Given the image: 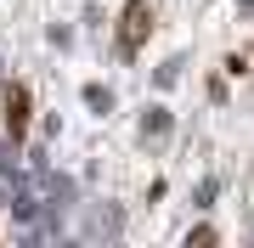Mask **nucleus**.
<instances>
[{
    "label": "nucleus",
    "instance_id": "1",
    "mask_svg": "<svg viewBox=\"0 0 254 248\" xmlns=\"http://www.w3.org/2000/svg\"><path fill=\"white\" fill-rule=\"evenodd\" d=\"M147 34H153V6H147V0H130L125 17H119V56L130 62V56L147 46Z\"/></svg>",
    "mask_w": 254,
    "mask_h": 248
},
{
    "label": "nucleus",
    "instance_id": "5",
    "mask_svg": "<svg viewBox=\"0 0 254 248\" xmlns=\"http://www.w3.org/2000/svg\"><path fill=\"white\" fill-rule=\"evenodd\" d=\"M85 101H91L96 113H108V107H113V91H102V85H85Z\"/></svg>",
    "mask_w": 254,
    "mask_h": 248
},
{
    "label": "nucleus",
    "instance_id": "3",
    "mask_svg": "<svg viewBox=\"0 0 254 248\" xmlns=\"http://www.w3.org/2000/svg\"><path fill=\"white\" fill-rule=\"evenodd\" d=\"M170 130H175L170 107H158V101H153V107L141 113V141H164V136H170Z\"/></svg>",
    "mask_w": 254,
    "mask_h": 248
},
{
    "label": "nucleus",
    "instance_id": "4",
    "mask_svg": "<svg viewBox=\"0 0 254 248\" xmlns=\"http://www.w3.org/2000/svg\"><path fill=\"white\" fill-rule=\"evenodd\" d=\"M181 68H187V62H181V56H170V62H164V68H158V74H153V85H158V91H170V85H175V79H181Z\"/></svg>",
    "mask_w": 254,
    "mask_h": 248
},
{
    "label": "nucleus",
    "instance_id": "2",
    "mask_svg": "<svg viewBox=\"0 0 254 248\" xmlns=\"http://www.w3.org/2000/svg\"><path fill=\"white\" fill-rule=\"evenodd\" d=\"M6 130H11V136L28 130V85H11V91H6Z\"/></svg>",
    "mask_w": 254,
    "mask_h": 248
}]
</instances>
